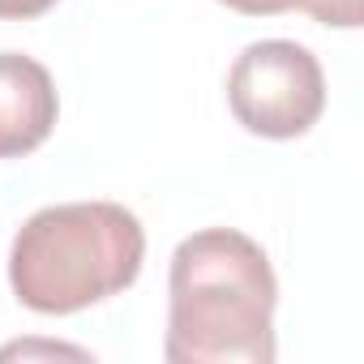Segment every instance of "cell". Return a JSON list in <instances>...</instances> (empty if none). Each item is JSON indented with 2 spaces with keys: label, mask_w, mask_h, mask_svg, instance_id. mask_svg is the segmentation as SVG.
I'll return each mask as SVG.
<instances>
[{
  "label": "cell",
  "mask_w": 364,
  "mask_h": 364,
  "mask_svg": "<svg viewBox=\"0 0 364 364\" xmlns=\"http://www.w3.org/2000/svg\"><path fill=\"white\" fill-rule=\"evenodd\" d=\"M146 228L116 202H65L35 210L9 249V287L31 313L65 317L137 283Z\"/></svg>",
  "instance_id": "7a4b0ae2"
},
{
  "label": "cell",
  "mask_w": 364,
  "mask_h": 364,
  "mask_svg": "<svg viewBox=\"0 0 364 364\" xmlns=\"http://www.w3.org/2000/svg\"><path fill=\"white\" fill-rule=\"evenodd\" d=\"M232 14H245V18H274V14H287L291 5L287 0H219Z\"/></svg>",
  "instance_id": "52a82bcc"
},
{
  "label": "cell",
  "mask_w": 364,
  "mask_h": 364,
  "mask_svg": "<svg viewBox=\"0 0 364 364\" xmlns=\"http://www.w3.org/2000/svg\"><path fill=\"white\" fill-rule=\"evenodd\" d=\"M56 0H0V22H31L43 18Z\"/></svg>",
  "instance_id": "8992f818"
},
{
  "label": "cell",
  "mask_w": 364,
  "mask_h": 364,
  "mask_svg": "<svg viewBox=\"0 0 364 364\" xmlns=\"http://www.w3.org/2000/svg\"><path fill=\"white\" fill-rule=\"evenodd\" d=\"M228 107L257 137H304L326 112V73L304 43H249L228 69Z\"/></svg>",
  "instance_id": "3957f363"
},
{
  "label": "cell",
  "mask_w": 364,
  "mask_h": 364,
  "mask_svg": "<svg viewBox=\"0 0 364 364\" xmlns=\"http://www.w3.org/2000/svg\"><path fill=\"white\" fill-rule=\"evenodd\" d=\"M279 283L266 249L236 228L176 245L167 270V364H270Z\"/></svg>",
  "instance_id": "6da1fadb"
},
{
  "label": "cell",
  "mask_w": 364,
  "mask_h": 364,
  "mask_svg": "<svg viewBox=\"0 0 364 364\" xmlns=\"http://www.w3.org/2000/svg\"><path fill=\"white\" fill-rule=\"evenodd\" d=\"M60 116L52 73L22 52H0V159L39 150Z\"/></svg>",
  "instance_id": "277c9868"
},
{
  "label": "cell",
  "mask_w": 364,
  "mask_h": 364,
  "mask_svg": "<svg viewBox=\"0 0 364 364\" xmlns=\"http://www.w3.org/2000/svg\"><path fill=\"white\" fill-rule=\"evenodd\" d=\"M287 5L300 9V14H309L313 22L338 26V31H351L364 18V0H287Z\"/></svg>",
  "instance_id": "5b68a950"
}]
</instances>
